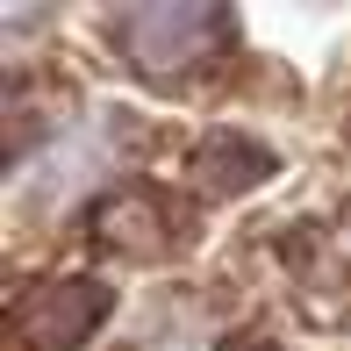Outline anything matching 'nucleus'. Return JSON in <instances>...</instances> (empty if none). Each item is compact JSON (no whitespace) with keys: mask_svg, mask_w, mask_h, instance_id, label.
<instances>
[{"mask_svg":"<svg viewBox=\"0 0 351 351\" xmlns=\"http://www.w3.org/2000/svg\"><path fill=\"white\" fill-rule=\"evenodd\" d=\"M101 315H108V287L101 280H51L36 294H22L14 337H22V351H79Z\"/></svg>","mask_w":351,"mask_h":351,"instance_id":"obj_2","label":"nucleus"},{"mask_svg":"<svg viewBox=\"0 0 351 351\" xmlns=\"http://www.w3.org/2000/svg\"><path fill=\"white\" fill-rule=\"evenodd\" d=\"M115 36L130 43L136 72L180 79V72H194L201 58L215 51L222 14H215V8H136V14H122V22H115Z\"/></svg>","mask_w":351,"mask_h":351,"instance_id":"obj_1","label":"nucleus"}]
</instances>
